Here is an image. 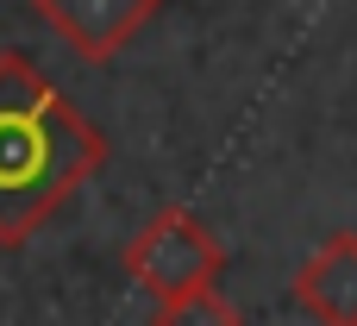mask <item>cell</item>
<instances>
[{
	"instance_id": "obj_1",
	"label": "cell",
	"mask_w": 357,
	"mask_h": 326,
	"mask_svg": "<svg viewBox=\"0 0 357 326\" xmlns=\"http://www.w3.org/2000/svg\"><path fill=\"white\" fill-rule=\"evenodd\" d=\"M107 163V132L25 57L0 50V245L19 251Z\"/></svg>"
},
{
	"instance_id": "obj_2",
	"label": "cell",
	"mask_w": 357,
	"mask_h": 326,
	"mask_svg": "<svg viewBox=\"0 0 357 326\" xmlns=\"http://www.w3.org/2000/svg\"><path fill=\"white\" fill-rule=\"evenodd\" d=\"M220 264H226V251L195 207H163L126 245V283L151 302H176L188 289H207L220 276Z\"/></svg>"
},
{
	"instance_id": "obj_3",
	"label": "cell",
	"mask_w": 357,
	"mask_h": 326,
	"mask_svg": "<svg viewBox=\"0 0 357 326\" xmlns=\"http://www.w3.org/2000/svg\"><path fill=\"white\" fill-rule=\"evenodd\" d=\"M163 0H31V13L82 57V63H113L151 19Z\"/></svg>"
},
{
	"instance_id": "obj_4",
	"label": "cell",
	"mask_w": 357,
	"mask_h": 326,
	"mask_svg": "<svg viewBox=\"0 0 357 326\" xmlns=\"http://www.w3.org/2000/svg\"><path fill=\"white\" fill-rule=\"evenodd\" d=\"M295 308L320 326H357V232H333L295 270Z\"/></svg>"
},
{
	"instance_id": "obj_5",
	"label": "cell",
	"mask_w": 357,
	"mask_h": 326,
	"mask_svg": "<svg viewBox=\"0 0 357 326\" xmlns=\"http://www.w3.org/2000/svg\"><path fill=\"white\" fill-rule=\"evenodd\" d=\"M151 326H245V320H238V308L207 283V289H188V295H176V302H157Z\"/></svg>"
}]
</instances>
